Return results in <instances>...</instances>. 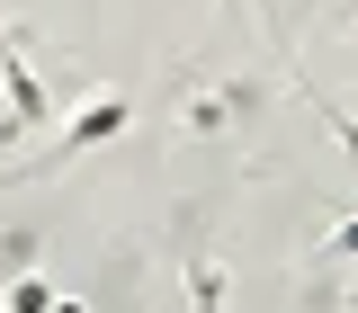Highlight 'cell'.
Segmentation results:
<instances>
[{"label": "cell", "mask_w": 358, "mask_h": 313, "mask_svg": "<svg viewBox=\"0 0 358 313\" xmlns=\"http://www.w3.org/2000/svg\"><path fill=\"white\" fill-rule=\"evenodd\" d=\"M9 313H45V286L27 277V286H9Z\"/></svg>", "instance_id": "obj_1"}]
</instances>
